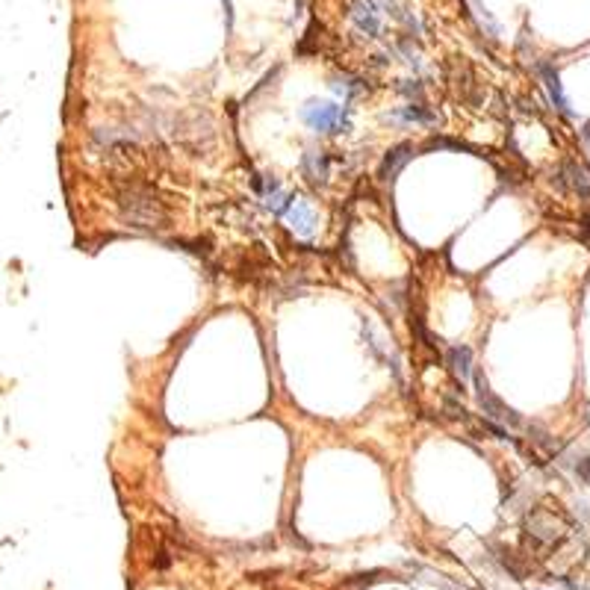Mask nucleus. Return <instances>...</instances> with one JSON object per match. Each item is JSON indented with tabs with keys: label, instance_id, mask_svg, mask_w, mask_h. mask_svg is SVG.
Masks as SVG:
<instances>
[{
	"label": "nucleus",
	"instance_id": "f257e3e1",
	"mask_svg": "<svg viewBox=\"0 0 590 590\" xmlns=\"http://www.w3.org/2000/svg\"><path fill=\"white\" fill-rule=\"evenodd\" d=\"M118 204H122V219L133 227H148V230H160L168 227L171 215L166 210V204L156 198V192L148 186H127L118 195Z\"/></svg>",
	"mask_w": 590,
	"mask_h": 590
},
{
	"label": "nucleus",
	"instance_id": "f03ea898",
	"mask_svg": "<svg viewBox=\"0 0 590 590\" xmlns=\"http://www.w3.org/2000/svg\"><path fill=\"white\" fill-rule=\"evenodd\" d=\"M304 122L316 133H340L348 127V112L331 101H310L304 107Z\"/></svg>",
	"mask_w": 590,
	"mask_h": 590
},
{
	"label": "nucleus",
	"instance_id": "7ed1b4c3",
	"mask_svg": "<svg viewBox=\"0 0 590 590\" xmlns=\"http://www.w3.org/2000/svg\"><path fill=\"white\" fill-rule=\"evenodd\" d=\"M476 390H478V404L484 410V417L490 422H505V425H522V419L517 417L514 410H510L499 396H493L487 387V378L481 375V372H476Z\"/></svg>",
	"mask_w": 590,
	"mask_h": 590
},
{
	"label": "nucleus",
	"instance_id": "20e7f679",
	"mask_svg": "<svg viewBox=\"0 0 590 590\" xmlns=\"http://www.w3.org/2000/svg\"><path fill=\"white\" fill-rule=\"evenodd\" d=\"M286 215V222L295 233H301V236H310L313 227H316V213H313V207L301 198V195H289V204L284 210Z\"/></svg>",
	"mask_w": 590,
	"mask_h": 590
},
{
	"label": "nucleus",
	"instance_id": "39448f33",
	"mask_svg": "<svg viewBox=\"0 0 590 590\" xmlns=\"http://www.w3.org/2000/svg\"><path fill=\"white\" fill-rule=\"evenodd\" d=\"M525 531L540 543H555L561 537V525L555 522L552 514H546V510H531L525 517Z\"/></svg>",
	"mask_w": 590,
	"mask_h": 590
},
{
	"label": "nucleus",
	"instance_id": "423d86ee",
	"mask_svg": "<svg viewBox=\"0 0 590 590\" xmlns=\"http://www.w3.org/2000/svg\"><path fill=\"white\" fill-rule=\"evenodd\" d=\"M537 71H540V77H543L546 92H549V97H552L555 109H561L564 115H573V112H569L567 97H564V89H561V77H558V71H555L552 65H549V63H540V65H537Z\"/></svg>",
	"mask_w": 590,
	"mask_h": 590
},
{
	"label": "nucleus",
	"instance_id": "0eeeda50",
	"mask_svg": "<svg viewBox=\"0 0 590 590\" xmlns=\"http://www.w3.org/2000/svg\"><path fill=\"white\" fill-rule=\"evenodd\" d=\"M413 156V145H396L392 151H387V156H384V166H381V171H378V177L381 181H392L402 168H404V163Z\"/></svg>",
	"mask_w": 590,
	"mask_h": 590
},
{
	"label": "nucleus",
	"instance_id": "6e6552de",
	"mask_svg": "<svg viewBox=\"0 0 590 590\" xmlns=\"http://www.w3.org/2000/svg\"><path fill=\"white\" fill-rule=\"evenodd\" d=\"M449 369L461 384H469V372H472V351L466 345L449 348Z\"/></svg>",
	"mask_w": 590,
	"mask_h": 590
},
{
	"label": "nucleus",
	"instance_id": "1a4fd4ad",
	"mask_svg": "<svg viewBox=\"0 0 590 590\" xmlns=\"http://www.w3.org/2000/svg\"><path fill=\"white\" fill-rule=\"evenodd\" d=\"M351 21L358 24L369 38L378 33V15H375V9H372V4H366V0L354 4V9H351Z\"/></svg>",
	"mask_w": 590,
	"mask_h": 590
},
{
	"label": "nucleus",
	"instance_id": "9d476101",
	"mask_svg": "<svg viewBox=\"0 0 590 590\" xmlns=\"http://www.w3.org/2000/svg\"><path fill=\"white\" fill-rule=\"evenodd\" d=\"M304 171L313 183H325L328 181V160L319 151H307L304 154Z\"/></svg>",
	"mask_w": 590,
	"mask_h": 590
},
{
	"label": "nucleus",
	"instance_id": "9b49d317",
	"mask_svg": "<svg viewBox=\"0 0 590 590\" xmlns=\"http://www.w3.org/2000/svg\"><path fill=\"white\" fill-rule=\"evenodd\" d=\"M564 171L569 174L567 181L573 183V189L579 195H584V198H590V171L584 166H579V163H564Z\"/></svg>",
	"mask_w": 590,
	"mask_h": 590
},
{
	"label": "nucleus",
	"instance_id": "f8f14e48",
	"mask_svg": "<svg viewBox=\"0 0 590 590\" xmlns=\"http://www.w3.org/2000/svg\"><path fill=\"white\" fill-rule=\"evenodd\" d=\"M402 115L407 118V122H419V124H434L437 118L431 115V112H425V107H419V104H410V107H404L402 109Z\"/></svg>",
	"mask_w": 590,
	"mask_h": 590
},
{
	"label": "nucleus",
	"instance_id": "ddd939ff",
	"mask_svg": "<svg viewBox=\"0 0 590 590\" xmlns=\"http://www.w3.org/2000/svg\"><path fill=\"white\" fill-rule=\"evenodd\" d=\"M581 142H584V148L590 151V122L584 124V130H581Z\"/></svg>",
	"mask_w": 590,
	"mask_h": 590
}]
</instances>
